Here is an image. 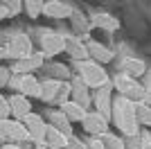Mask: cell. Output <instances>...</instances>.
Listing matches in <instances>:
<instances>
[{"mask_svg":"<svg viewBox=\"0 0 151 149\" xmlns=\"http://www.w3.org/2000/svg\"><path fill=\"white\" fill-rule=\"evenodd\" d=\"M111 118L115 120V124H117V129L124 131L126 136H138V118H135V106H133L131 99L122 97V95H117V97L113 99V111H111Z\"/></svg>","mask_w":151,"mask_h":149,"instance_id":"obj_1","label":"cell"},{"mask_svg":"<svg viewBox=\"0 0 151 149\" xmlns=\"http://www.w3.org/2000/svg\"><path fill=\"white\" fill-rule=\"evenodd\" d=\"M79 77L88 88H95V90L101 86H108V74L97 61H88V59L81 61L79 63Z\"/></svg>","mask_w":151,"mask_h":149,"instance_id":"obj_2","label":"cell"},{"mask_svg":"<svg viewBox=\"0 0 151 149\" xmlns=\"http://www.w3.org/2000/svg\"><path fill=\"white\" fill-rule=\"evenodd\" d=\"M59 52H65V36L54 30H43L41 32V54L57 56Z\"/></svg>","mask_w":151,"mask_h":149,"instance_id":"obj_3","label":"cell"},{"mask_svg":"<svg viewBox=\"0 0 151 149\" xmlns=\"http://www.w3.org/2000/svg\"><path fill=\"white\" fill-rule=\"evenodd\" d=\"M115 88L120 90L122 97L131 99L133 104L135 102H142L145 99V86H140L135 79H131V77H126V74H117L115 77Z\"/></svg>","mask_w":151,"mask_h":149,"instance_id":"obj_4","label":"cell"},{"mask_svg":"<svg viewBox=\"0 0 151 149\" xmlns=\"http://www.w3.org/2000/svg\"><path fill=\"white\" fill-rule=\"evenodd\" d=\"M5 52H7V56H12L14 61H20V59L29 56L34 50H32V41H29L27 34H14V36L7 41Z\"/></svg>","mask_w":151,"mask_h":149,"instance_id":"obj_5","label":"cell"},{"mask_svg":"<svg viewBox=\"0 0 151 149\" xmlns=\"http://www.w3.org/2000/svg\"><path fill=\"white\" fill-rule=\"evenodd\" d=\"M23 124H25L27 133H29V140H34L36 145H43V142H45L47 124L43 122V118H41V115H36V113H29V115L23 120Z\"/></svg>","mask_w":151,"mask_h":149,"instance_id":"obj_6","label":"cell"},{"mask_svg":"<svg viewBox=\"0 0 151 149\" xmlns=\"http://www.w3.org/2000/svg\"><path fill=\"white\" fill-rule=\"evenodd\" d=\"M0 131L5 133V138L14 140V142H23V140H29V133H27L25 124L20 120H14V118H7L0 122Z\"/></svg>","mask_w":151,"mask_h":149,"instance_id":"obj_7","label":"cell"},{"mask_svg":"<svg viewBox=\"0 0 151 149\" xmlns=\"http://www.w3.org/2000/svg\"><path fill=\"white\" fill-rule=\"evenodd\" d=\"M93 102L95 106H97V113L99 115H104V118H111V111H113V90H111V86H101L95 90L93 95Z\"/></svg>","mask_w":151,"mask_h":149,"instance_id":"obj_8","label":"cell"},{"mask_svg":"<svg viewBox=\"0 0 151 149\" xmlns=\"http://www.w3.org/2000/svg\"><path fill=\"white\" fill-rule=\"evenodd\" d=\"M43 61H45V56L41 54V52H32V54L25 56V59L14 61L12 72L14 74H32V70H38L41 66H43Z\"/></svg>","mask_w":151,"mask_h":149,"instance_id":"obj_9","label":"cell"},{"mask_svg":"<svg viewBox=\"0 0 151 149\" xmlns=\"http://www.w3.org/2000/svg\"><path fill=\"white\" fill-rule=\"evenodd\" d=\"M70 99L75 104H79L81 108L90 106V102H93V95L88 93V86L81 81V77H75V79L70 81Z\"/></svg>","mask_w":151,"mask_h":149,"instance_id":"obj_10","label":"cell"},{"mask_svg":"<svg viewBox=\"0 0 151 149\" xmlns=\"http://www.w3.org/2000/svg\"><path fill=\"white\" fill-rule=\"evenodd\" d=\"M83 129L88 131V133H93V136H104V133H108V120L104 118V115H99V113H86V118H83Z\"/></svg>","mask_w":151,"mask_h":149,"instance_id":"obj_11","label":"cell"},{"mask_svg":"<svg viewBox=\"0 0 151 149\" xmlns=\"http://www.w3.org/2000/svg\"><path fill=\"white\" fill-rule=\"evenodd\" d=\"M9 108H12V118L14 120H20V122H23V120L32 113L29 99H27L25 95H20V93H16V95L9 97Z\"/></svg>","mask_w":151,"mask_h":149,"instance_id":"obj_12","label":"cell"},{"mask_svg":"<svg viewBox=\"0 0 151 149\" xmlns=\"http://www.w3.org/2000/svg\"><path fill=\"white\" fill-rule=\"evenodd\" d=\"M43 14L50 16V18H68L72 14V7L68 2H59V0H50V2H43Z\"/></svg>","mask_w":151,"mask_h":149,"instance_id":"obj_13","label":"cell"},{"mask_svg":"<svg viewBox=\"0 0 151 149\" xmlns=\"http://www.w3.org/2000/svg\"><path fill=\"white\" fill-rule=\"evenodd\" d=\"M18 93L25 95L27 99H29V97H38V95H41V81H38L34 74H20Z\"/></svg>","mask_w":151,"mask_h":149,"instance_id":"obj_14","label":"cell"},{"mask_svg":"<svg viewBox=\"0 0 151 149\" xmlns=\"http://www.w3.org/2000/svg\"><path fill=\"white\" fill-rule=\"evenodd\" d=\"M65 52H68L72 59H77L79 63L86 61V56H88V48H86V43H81L77 36H65Z\"/></svg>","mask_w":151,"mask_h":149,"instance_id":"obj_15","label":"cell"},{"mask_svg":"<svg viewBox=\"0 0 151 149\" xmlns=\"http://www.w3.org/2000/svg\"><path fill=\"white\" fill-rule=\"evenodd\" d=\"M68 140H70V138H65L61 131H57L54 127H50V124H47V133H45L43 147H50V149H65V147H68Z\"/></svg>","mask_w":151,"mask_h":149,"instance_id":"obj_16","label":"cell"},{"mask_svg":"<svg viewBox=\"0 0 151 149\" xmlns=\"http://www.w3.org/2000/svg\"><path fill=\"white\" fill-rule=\"evenodd\" d=\"M59 111H61L63 115H65V118L70 120V122H83V118H86V108H81L79 104H75L72 99L63 102Z\"/></svg>","mask_w":151,"mask_h":149,"instance_id":"obj_17","label":"cell"},{"mask_svg":"<svg viewBox=\"0 0 151 149\" xmlns=\"http://www.w3.org/2000/svg\"><path fill=\"white\" fill-rule=\"evenodd\" d=\"M86 48H88V54H93V56H95V61L99 63V66L113 59V52H111L106 45H101V43H95V41H90Z\"/></svg>","mask_w":151,"mask_h":149,"instance_id":"obj_18","label":"cell"},{"mask_svg":"<svg viewBox=\"0 0 151 149\" xmlns=\"http://www.w3.org/2000/svg\"><path fill=\"white\" fill-rule=\"evenodd\" d=\"M145 70H147V68H145V63L140 61V59H124V61H122V74L131 77V79L140 77Z\"/></svg>","mask_w":151,"mask_h":149,"instance_id":"obj_19","label":"cell"},{"mask_svg":"<svg viewBox=\"0 0 151 149\" xmlns=\"http://www.w3.org/2000/svg\"><path fill=\"white\" fill-rule=\"evenodd\" d=\"M50 120H52V124H50V127H54L57 131H61V133H63L65 138H72V129H70V120L65 118V115H63L61 111H54V113L50 115Z\"/></svg>","mask_w":151,"mask_h":149,"instance_id":"obj_20","label":"cell"},{"mask_svg":"<svg viewBox=\"0 0 151 149\" xmlns=\"http://www.w3.org/2000/svg\"><path fill=\"white\" fill-rule=\"evenodd\" d=\"M59 81L61 79H45L41 84V95L38 97L43 102H54L57 99V90H59Z\"/></svg>","mask_w":151,"mask_h":149,"instance_id":"obj_21","label":"cell"},{"mask_svg":"<svg viewBox=\"0 0 151 149\" xmlns=\"http://www.w3.org/2000/svg\"><path fill=\"white\" fill-rule=\"evenodd\" d=\"M93 25L95 27H101V30H111V32L120 27L117 18H115V16H108V14H97L93 18Z\"/></svg>","mask_w":151,"mask_h":149,"instance_id":"obj_22","label":"cell"},{"mask_svg":"<svg viewBox=\"0 0 151 149\" xmlns=\"http://www.w3.org/2000/svg\"><path fill=\"white\" fill-rule=\"evenodd\" d=\"M135 118H138V124H145L151 129V106L145 104V102H135Z\"/></svg>","mask_w":151,"mask_h":149,"instance_id":"obj_23","label":"cell"},{"mask_svg":"<svg viewBox=\"0 0 151 149\" xmlns=\"http://www.w3.org/2000/svg\"><path fill=\"white\" fill-rule=\"evenodd\" d=\"M97 140L104 145V149H126L124 140H122V138H115L113 133H104V136H99Z\"/></svg>","mask_w":151,"mask_h":149,"instance_id":"obj_24","label":"cell"},{"mask_svg":"<svg viewBox=\"0 0 151 149\" xmlns=\"http://www.w3.org/2000/svg\"><path fill=\"white\" fill-rule=\"evenodd\" d=\"M70 97V84L68 81H59V90H57V99L54 102H59V106L63 104V102H68Z\"/></svg>","mask_w":151,"mask_h":149,"instance_id":"obj_25","label":"cell"},{"mask_svg":"<svg viewBox=\"0 0 151 149\" xmlns=\"http://www.w3.org/2000/svg\"><path fill=\"white\" fill-rule=\"evenodd\" d=\"M23 7L27 9V14H29L32 18H36L38 14H43V2H36V0H25Z\"/></svg>","mask_w":151,"mask_h":149,"instance_id":"obj_26","label":"cell"},{"mask_svg":"<svg viewBox=\"0 0 151 149\" xmlns=\"http://www.w3.org/2000/svg\"><path fill=\"white\" fill-rule=\"evenodd\" d=\"M12 115V108H9V99L5 97V95H0V122L2 120H7Z\"/></svg>","mask_w":151,"mask_h":149,"instance_id":"obj_27","label":"cell"},{"mask_svg":"<svg viewBox=\"0 0 151 149\" xmlns=\"http://www.w3.org/2000/svg\"><path fill=\"white\" fill-rule=\"evenodd\" d=\"M50 79H54V77H68V68H65V66H59V63H54V66H50Z\"/></svg>","mask_w":151,"mask_h":149,"instance_id":"obj_28","label":"cell"},{"mask_svg":"<svg viewBox=\"0 0 151 149\" xmlns=\"http://www.w3.org/2000/svg\"><path fill=\"white\" fill-rule=\"evenodd\" d=\"M140 149H151V131L140 133Z\"/></svg>","mask_w":151,"mask_h":149,"instance_id":"obj_29","label":"cell"},{"mask_svg":"<svg viewBox=\"0 0 151 149\" xmlns=\"http://www.w3.org/2000/svg\"><path fill=\"white\" fill-rule=\"evenodd\" d=\"M9 79H12V77H9V70L0 66V88H5L7 84H9Z\"/></svg>","mask_w":151,"mask_h":149,"instance_id":"obj_30","label":"cell"},{"mask_svg":"<svg viewBox=\"0 0 151 149\" xmlns=\"http://www.w3.org/2000/svg\"><path fill=\"white\" fill-rule=\"evenodd\" d=\"M124 147H126V149H140V136H133L131 140H126Z\"/></svg>","mask_w":151,"mask_h":149,"instance_id":"obj_31","label":"cell"},{"mask_svg":"<svg viewBox=\"0 0 151 149\" xmlns=\"http://www.w3.org/2000/svg\"><path fill=\"white\" fill-rule=\"evenodd\" d=\"M65 149H86V147H83V145L79 142V140H75V138H70V140H68V147H65Z\"/></svg>","mask_w":151,"mask_h":149,"instance_id":"obj_32","label":"cell"},{"mask_svg":"<svg viewBox=\"0 0 151 149\" xmlns=\"http://www.w3.org/2000/svg\"><path fill=\"white\" fill-rule=\"evenodd\" d=\"M20 7H23V5H20V2H7V5H5V9H7V12H9V14H12V12H18Z\"/></svg>","mask_w":151,"mask_h":149,"instance_id":"obj_33","label":"cell"},{"mask_svg":"<svg viewBox=\"0 0 151 149\" xmlns=\"http://www.w3.org/2000/svg\"><path fill=\"white\" fill-rule=\"evenodd\" d=\"M142 102H145V104H149V102H151V81H149V86L145 88V99H142Z\"/></svg>","mask_w":151,"mask_h":149,"instance_id":"obj_34","label":"cell"},{"mask_svg":"<svg viewBox=\"0 0 151 149\" xmlns=\"http://www.w3.org/2000/svg\"><path fill=\"white\" fill-rule=\"evenodd\" d=\"M86 149H104V145H101L99 140H93V142H90V145H88Z\"/></svg>","mask_w":151,"mask_h":149,"instance_id":"obj_35","label":"cell"},{"mask_svg":"<svg viewBox=\"0 0 151 149\" xmlns=\"http://www.w3.org/2000/svg\"><path fill=\"white\" fill-rule=\"evenodd\" d=\"M7 16H9V12L5 9V5H0V20H2V18H7Z\"/></svg>","mask_w":151,"mask_h":149,"instance_id":"obj_36","label":"cell"},{"mask_svg":"<svg viewBox=\"0 0 151 149\" xmlns=\"http://www.w3.org/2000/svg\"><path fill=\"white\" fill-rule=\"evenodd\" d=\"M0 149H20V147H18V145H2Z\"/></svg>","mask_w":151,"mask_h":149,"instance_id":"obj_37","label":"cell"},{"mask_svg":"<svg viewBox=\"0 0 151 149\" xmlns=\"http://www.w3.org/2000/svg\"><path fill=\"white\" fill-rule=\"evenodd\" d=\"M7 56V52H5V48H0V61H2V59H5Z\"/></svg>","mask_w":151,"mask_h":149,"instance_id":"obj_38","label":"cell"}]
</instances>
